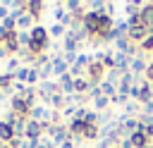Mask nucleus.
<instances>
[{
  "mask_svg": "<svg viewBox=\"0 0 153 148\" xmlns=\"http://www.w3.org/2000/svg\"><path fill=\"white\" fill-rule=\"evenodd\" d=\"M129 143H131V148H151V138H148L146 131L131 134V136H129Z\"/></svg>",
  "mask_w": 153,
  "mask_h": 148,
  "instance_id": "obj_6",
  "label": "nucleus"
},
{
  "mask_svg": "<svg viewBox=\"0 0 153 148\" xmlns=\"http://www.w3.org/2000/svg\"><path fill=\"white\" fill-rule=\"evenodd\" d=\"M7 17H10V7H7V5H5V2H0V19H2V21H5V19H7Z\"/></svg>",
  "mask_w": 153,
  "mask_h": 148,
  "instance_id": "obj_26",
  "label": "nucleus"
},
{
  "mask_svg": "<svg viewBox=\"0 0 153 148\" xmlns=\"http://www.w3.org/2000/svg\"><path fill=\"white\" fill-rule=\"evenodd\" d=\"M139 110H141V103L129 100V103L124 105V117H134V112H139Z\"/></svg>",
  "mask_w": 153,
  "mask_h": 148,
  "instance_id": "obj_22",
  "label": "nucleus"
},
{
  "mask_svg": "<svg viewBox=\"0 0 153 148\" xmlns=\"http://www.w3.org/2000/svg\"><path fill=\"white\" fill-rule=\"evenodd\" d=\"M14 138V129H12V124H7L5 119H0V141L2 143H10Z\"/></svg>",
  "mask_w": 153,
  "mask_h": 148,
  "instance_id": "obj_14",
  "label": "nucleus"
},
{
  "mask_svg": "<svg viewBox=\"0 0 153 148\" xmlns=\"http://www.w3.org/2000/svg\"><path fill=\"white\" fill-rule=\"evenodd\" d=\"M151 148H153V143H151Z\"/></svg>",
  "mask_w": 153,
  "mask_h": 148,
  "instance_id": "obj_30",
  "label": "nucleus"
},
{
  "mask_svg": "<svg viewBox=\"0 0 153 148\" xmlns=\"http://www.w3.org/2000/svg\"><path fill=\"white\" fill-rule=\"evenodd\" d=\"M57 93H60L57 81H50V79H48V81H41V84H38V98L43 100V105H45L53 95H57Z\"/></svg>",
  "mask_w": 153,
  "mask_h": 148,
  "instance_id": "obj_3",
  "label": "nucleus"
},
{
  "mask_svg": "<svg viewBox=\"0 0 153 148\" xmlns=\"http://www.w3.org/2000/svg\"><path fill=\"white\" fill-rule=\"evenodd\" d=\"M12 86H14V76L12 74H0V91H5V93H12Z\"/></svg>",
  "mask_w": 153,
  "mask_h": 148,
  "instance_id": "obj_18",
  "label": "nucleus"
},
{
  "mask_svg": "<svg viewBox=\"0 0 153 148\" xmlns=\"http://www.w3.org/2000/svg\"><path fill=\"white\" fill-rule=\"evenodd\" d=\"M81 138H86V141H96V138H100V127H98V124H86Z\"/></svg>",
  "mask_w": 153,
  "mask_h": 148,
  "instance_id": "obj_17",
  "label": "nucleus"
},
{
  "mask_svg": "<svg viewBox=\"0 0 153 148\" xmlns=\"http://www.w3.org/2000/svg\"><path fill=\"white\" fill-rule=\"evenodd\" d=\"M84 129H86V122H84V119H72V122H69V134H72V138H81Z\"/></svg>",
  "mask_w": 153,
  "mask_h": 148,
  "instance_id": "obj_16",
  "label": "nucleus"
},
{
  "mask_svg": "<svg viewBox=\"0 0 153 148\" xmlns=\"http://www.w3.org/2000/svg\"><path fill=\"white\" fill-rule=\"evenodd\" d=\"M48 45H50L48 29H45V26H41V24H36V26L31 29V43H29V53H31L33 57H38V55H45Z\"/></svg>",
  "mask_w": 153,
  "mask_h": 148,
  "instance_id": "obj_1",
  "label": "nucleus"
},
{
  "mask_svg": "<svg viewBox=\"0 0 153 148\" xmlns=\"http://www.w3.org/2000/svg\"><path fill=\"white\" fill-rule=\"evenodd\" d=\"M110 105H112V100H110L108 95H100V98L93 100V110H98V112H108Z\"/></svg>",
  "mask_w": 153,
  "mask_h": 148,
  "instance_id": "obj_19",
  "label": "nucleus"
},
{
  "mask_svg": "<svg viewBox=\"0 0 153 148\" xmlns=\"http://www.w3.org/2000/svg\"><path fill=\"white\" fill-rule=\"evenodd\" d=\"M129 62H131V57H129V55H124V53H117V50H115V69H120V72H129Z\"/></svg>",
  "mask_w": 153,
  "mask_h": 148,
  "instance_id": "obj_13",
  "label": "nucleus"
},
{
  "mask_svg": "<svg viewBox=\"0 0 153 148\" xmlns=\"http://www.w3.org/2000/svg\"><path fill=\"white\" fill-rule=\"evenodd\" d=\"M100 88H103V95H108L110 100L117 95V86H112V84H108V81H103V84H100Z\"/></svg>",
  "mask_w": 153,
  "mask_h": 148,
  "instance_id": "obj_23",
  "label": "nucleus"
},
{
  "mask_svg": "<svg viewBox=\"0 0 153 148\" xmlns=\"http://www.w3.org/2000/svg\"><path fill=\"white\" fill-rule=\"evenodd\" d=\"M36 69H38V76H41V81H48V76L53 74V60H48L45 64L36 67Z\"/></svg>",
  "mask_w": 153,
  "mask_h": 148,
  "instance_id": "obj_20",
  "label": "nucleus"
},
{
  "mask_svg": "<svg viewBox=\"0 0 153 148\" xmlns=\"http://www.w3.org/2000/svg\"><path fill=\"white\" fill-rule=\"evenodd\" d=\"M57 148H74V138H67L65 143H60Z\"/></svg>",
  "mask_w": 153,
  "mask_h": 148,
  "instance_id": "obj_27",
  "label": "nucleus"
},
{
  "mask_svg": "<svg viewBox=\"0 0 153 148\" xmlns=\"http://www.w3.org/2000/svg\"><path fill=\"white\" fill-rule=\"evenodd\" d=\"M50 60H53V74H55V76H65V74H69V64L65 62L62 53H60V55H53Z\"/></svg>",
  "mask_w": 153,
  "mask_h": 148,
  "instance_id": "obj_5",
  "label": "nucleus"
},
{
  "mask_svg": "<svg viewBox=\"0 0 153 148\" xmlns=\"http://www.w3.org/2000/svg\"><path fill=\"white\" fill-rule=\"evenodd\" d=\"M48 117H50V107L43 105V103H36L29 112V119H33V122H45Z\"/></svg>",
  "mask_w": 153,
  "mask_h": 148,
  "instance_id": "obj_4",
  "label": "nucleus"
},
{
  "mask_svg": "<svg viewBox=\"0 0 153 148\" xmlns=\"http://www.w3.org/2000/svg\"><path fill=\"white\" fill-rule=\"evenodd\" d=\"M45 7H48V5L41 2V0H29V2H26V12H29L33 19H41V14H43Z\"/></svg>",
  "mask_w": 153,
  "mask_h": 148,
  "instance_id": "obj_8",
  "label": "nucleus"
},
{
  "mask_svg": "<svg viewBox=\"0 0 153 148\" xmlns=\"http://www.w3.org/2000/svg\"><path fill=\"white\" fill-rule=\"evenodd\" d=\"M0 148H7V143H2V141H0Z\"/></svg>",
  "mask_w": 153,
  "mask_h": 148,
  "instance_id": "obj_29",
  "label": "nucleus"
},
{
  "mask_svg": "<svg viewBox=\"0 0 153 148\" xmlns=\"http://www.w3.org/2000/svg\"><path fill=\"white\" fill-rule=\"evenodd\" d=\"M143 79H146L148 84H153V62H148V67H146V72H143Z\"/></svg>",
  "mask_w": 153,
  "mask_h": 148,
  "instance_id": "obj_25",
  "label": "nucleus"
},
{
  "mask_svg": "<svg viewBox=\"0 0 153 148\" xmlns=\"http://www.w3.org/2000/svg\"><path fill=\"white\" fill-rule=\"evenodd\" d=\"M139 53H146V55H148V53H153V33H151L141 45H139Z\"/></svg>",
  "mask_w": 153,
  "mask_h": 148,
  "instance_id": "obj_24",
  "label": "nucleus"
},
{
  "mask_svg": "<svg viewBox=\"0 0 153 148\" xmlns=\"http://www.w3.org/2000/svg\"><path fill=\"white\" fill-rule=\"evenodd\" d=\"M0 74H2V72H0Z\"/></svg>",
  "mask_w": 153,
  "mask_h": 148,
  "instance_id": "obj_33",
  "label": "nucleus"
},
{
  "mask_svg": "<svg viewBox=\"0 0 153 148\" xmlns=\"http://www.w3.org/2000/svg\"><path fill=\"white\" fill-rule=\"evenodd\" d=\"M36 26V19L29 14V12H24L19 19H17V31H31Z\"/></svg>",
  "mask_w": 153,
  "mask_h": 148,
  "instance_id": "obj_10",
  "label": "nucleus"
},
{
  "mask_svg": "<svg viewBox=\"0 0 153 148\" xmlns=\"http://www.w3.org/2000/svg\"><path fill=\"white\" fill-rule=\"evenodd\" d=\"M120 148H131V143H129V138H122V141H120Z\"/></svg>",
  "mask_w": 153,
  "mask_h": 148,
  "instance_id": "obj_28",
  "label": "nucleus"
},
{
  "mask_svg": "<svg viewBox=\"0 0 153 148\" xmlns=\"http://www.w3.org/2000/svg\"><path fill=\"white\" fill-rule=\"evenodd\" d=\"M151 33H153V29H151Z\"/></svg>",
  "mask_w": 153,
  "mask_h": 148,
  "instance_id": "obj_32",
  "label": "nucleus"
},
{
  "mask_svg": "<svg viewBox=\"0 0 153 148\" xmlns=\"http://www.w3.org/2000/svg\"><path fill=\"white\" fill-rule=\"evenodd\" d=\"M86 79H88L93 86L103 84V81H105V64L98 62V60H93V62L88 64V69H86Z\"/></svg>",
  "mask_w": 153,
  "mask_h": 148,
  "instance_id": "obj_2",
  "label": "nucleus"
},
{
  "mask_svg": "<svg viewBox=\"0 0 153 148\" xmlns=\"http://www.w3.org/2000/svg\"><path fill=\"white\" fill-rule=\"evenodd\" d=\"M139 17H141V21H143L148 29H153V2H143Z\"/></svg>",
  "mask_w": 153,
  "mask_h": 148,
  "instance_id": "obj_9",
  "label": "nucleus"
},
{
  "mask_svg": "<svg viewBox=\"0 0 153 148\" xmlns=\"http://www.w3.org/2000/svg\"><path fill=\"white\" fill-rule=\"evenodd\" d=\"M57 86H60V93H62V95H72V93H74V79H72L69 74L60 76Z\"/></svg>",
  "mask_w": 153,
  "mask_h": 148,
  "instance_id": "obj_11",
  "label": "nucleus"
},
{
  "mask_svg": "<svg viewBox=\"0 0 153 148\" xmlns=\"http://www.w3.org/2000/svg\"><path fill=\"white\" fill-rule=\"evenodd\" d=\"M41 136H43V127H41V122H33V119H29V122H26L24 138H41Z\"/></svg>",
  "mask_w": 153,
  "mask_h": 148,
  "instance_id": "obj_7",
  "label": "nucleus"
},
{
  "mask_svg": "<svg viewBox=\"0 0 153 148\" xmlns=\"http://www.w3.org/2000/svg\"><path fill=\"white\" fill-rule=\"evenodd\" d=\"M0 119H2V115H0Z\"/></svg>",
  "mask_w": 153,
  "mask_h": 148,
  "instance_id": "obj_31",
  "label": "nucleus"
},
{
  "mask_svg": "<svg viewBox=\"0 0 153 148\" xmlns=\"http://www.w3.org/2000/svg\"><path fill=\"white\" fill-rule=\"evenodd\" d=\"M91 86H93V84H91L86 76H81V79H74V93H76V95H88Z\"/></svg>",
  "mask_w": 153,
  "mask_h": 148,
  "instance_id": "obj_12",
  "label": "nucleus"
},
{
  "mask_svg": "<svg viewBox=\"0 0 153 148\" xmlns=\"http://www.w3.org/2000/svg\"><path fill=\"white\" fill-rule=\"evenodd\" d=\"M29 69H31L29 64H22V67H19V69H17V72H14L12 76H14V79H17L19 84H26V79H29Z\"/></svg>",
  "mask_w": 153,
  "mask_h": 148,
  "instance_id": "obj_21",
  "label": "nucleus"
},
{
  "mask_svg": "<svg viewBox=\"0 0 153 148\" xmlns=\"http://www.w3.org/2000/svg\"><path fill=\"white\" fill-rule=\"evenodd\" d=\"M48 36H50V38H65V36H67V26L60 24V21H55V24L48 26Z\"/></svg>",
  "mask_w": 153,
  "mask_h": 148,
  "instance_id": "obj_15",
  "label": "nucleus"
}]
</instances>
